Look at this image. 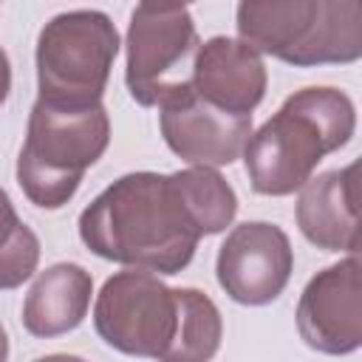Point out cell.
I'll list each match as a JSON object with an SVG mask.
<instances>
[{
  "label": "cell",
  "mask_w": 362,
  "mask_h": 362,
  "mask_svg": "<svg viewBox=\"0 0 362 362\" xmlns=\"http://www.w3.org/2000/svg\"><path fill=\"white\" fill-rule=\"evenodd\" d=\"M119 54V31L105 11L74 8L51 17L37 37V88L57 107L102 105Z\"/></svg>",
  "instance_id": "5b68a950"
},
{
  "label": "cell",
  "mask_w": 362,
  "mask_h": 362,
  "mask_svg": "<svg viewBox=\"0 0 362 362\" xmlns=\"http://www.w3.org/2000/svg\"><path fill=\"white\" fill-rule=\"evenodd\" d=\"M110 141V116L105 105L57 107L42 99L28 113L25 141L17 156V184L40 209L65 206L88 167H93Z\"/></svg>",
  "instance_id": "277c9868"
},
{
  "label": "cell",
  "mask_w": 362,
  "mask_h": 362,
  "mask_svg": "<svg viewBox=\"0 0 362 362\" xmlns=\"http://www.w3.org/2000/svg\"><path fill=\"white\" fill-rule=\"evenodd\" d=\"M79 238L102 260L150 274H178L204 235L178 173L141 170L116 178L82 209Z\"/></svg>",
  "instance_id": "6da1fadb"
},
{
  "label": "cell",
  "mask_w": 362,
  "mask_h": 362,
  "mask_svg": "<svg viewBox=\"0 0 362 362\" xmlns=\"http://www.w3.org/2000/svg\"><path fill=\"white\" fill-rule=\"evenodd\" d=\"M8 93H11V65H8L6 51L0 48V107L6 105Z\"/></svg>",
  "instance_id": "e0dca14e"
},
{
  "label": "cell",
  "mask_w": 362,
  "mask_h": 362,
  "mask_svg": "<svg viewBox=\"0 0 362 362\" xmlns=\"http://www.w3.org/2000/svg\"><path fill=\"white\" fill-rule=\"evenodd\" d=\"M181 322V288L156 274L124 269L105 280L93 305V328L119 354L158 359L170 354Z\"/></svg>",
  "instance_id": "52a82bcc"
},
{
  "label": "cell",
  "mask_w": 362,
  "mask_h": 362,
  "mask_svg": "<svg viewBox=\"0 0 362 362\" xmlns=\"http://www.w3.org/2000/svg\"><path fill=\"white\" fill-rule=\"evenodd\" d=\"M93 294V277L79 263H54L37 274L23 303V328L51 339L82 325Z\"/></svg>",
  "instance_id": "4fadbf2b"
},
{
  "label": "cell",
  "mask_w": 362,
  "mask_h": 362,
  "mask_svg": "<svg viewBox=\"0 0 362 362\" xmlns=\"http://www.w3.org/2000/svg\"><path fill=\"white\" fill-rule=\"evenodd\" d=\"M158 124L167 147L192 167H229L243 156L252 136V119H235L192 93L158 107Z\"/></svg>",
  "instance_id": "30bf717a"
},
{
  "label": "cell",
  "mask_w": 362,
  "mask_h": 362,
  "mask_svg": "<svg viewBox=\"0 0 362 362\" xmlns=\"http://www.w3.org/2000/svg\"><path fill=\"white\" fill-rule=\"evenodd\" d=\"M356 170L348 164L342 170H328L311 175L297 198V226L308 243L325 252L359 249V204H356Z\"/></svg>",
  "instance_id": "7c38bea8"
},
{
  "label": "cell",
  "mask_w": 362,
  "mask_h": 362,
  "mask_svg": "<svg viewBox=\"0 0 362 362\" xmlns=\"http://www.w3.org/2000/svg\"><path fill=\"white\" fill-rule=\"evenodd\" d=\"M124 45V82L141 107H161L192 88L189 76L201 40L187 6H136Z\"/></svg>",
  "instance_id": "8992f818"
},
{
  "label": "cell",
  "mask_w": 362,
  "mask_h": 362,
  "mask_svg": "<svg viewBox=\"0 0 362 362\" xmlns=\"http://www.w3.org/2000/svg\"><path fill=\"white\" fill-rule=\"evenodd\" d=\"M8 359V337H6V328L0 325V362Z\"/></svg>",
  "instance_id": "d6986e66"
},
{
  "label": "cell",
  "mask_w": 362,
  "mask_h": 362,
  "mask_svg": "<svg viewBox=\"0 0 362 362\" xmlns=\"http://www.w3.org/2000/svg\"><path fill=\"white\" fill-rule=\"evenodd\" d=\"M359 257L351 255L317 272L297 303V331L311 351L328 356L354 354L362 345Z\"/></svg>",
  "instance_id": "9c48e42d"
},
{
  "label": "cell",
  "mask_w": 362,
  "mask_h": 362,
  "mask_svg": "<svg viewBox=\"0 0 362 362\" xmlns=\"http://www.w3.org/2000/svg\"><path fill=\"white\" fill-rule=\"evenodd\" d=\"M240 42L294 68L345 65L362 57L359 0H243Z\"/></svg>",
  "instance_id": "3957f363"
},
{
  "label": "cell",
  "mask_w": 362,
  "mask_h": 362,
  "mask_svg": "<svg viewBox=\"0 0 362 362\" xmlns=\"http://www.w3.org/2000/svg\"><path fill=\"white\" fill-rule=\"evenodd\" d=\"M223 339L218 305L198 288H181V322L164 362H209Z\"/></svg>",
  "instance_id": "5bb4252c"
},
{
  "label": "cell",
  "mask_w": 362,
  "mask_h": 362,
  "mask_svg": "<svg viewBox=\"0 0 362 362\" xmlns=\"http://www.w3.org/2000/svg\"><path fill=\"white\" fill-rule=\"evenodd\" d=\"M266 82L263 57L232 37H209L201 42L189 76L198 99L235 119H252V110L266 96Z\"/></svg>",
  "instance_id": "8fae6325"
},
{
  "label": "cell",
  "mask_w": 362,
  "mask_h": 362,
  "mask_svg": "<svg viewBox=\"0 0 362 362\" xmlns=\"http://www.w3.org/2000/svg\"><path fill=\"white\" fill-rule=\"evenodd\" d=\"M34 362H85L82 356H74V354H48V356H40Z\"/></svg>",
  "instance_id": "ac0fdd59"
},
{
  "label": "cell",
  "mask_w": 362,
  "mask_h": 362,
  "mask_svg": "<svg viewBox=\"0 0 362 362\" xmlns=\"http://www.w3.org/2000/svg\"><path fill=\"white\" fill-rule=\"evenodd\" d=\"M40 263V240L20 221L8 192L0 187V291L23 286Z\"/></svg>",
  "instance_id": "2e32d148"
},
{
  "label": "cell",
  "mask_w": 362,
  "mask_h": 362,
  "mask_svg": "<svg viewBox=\"0 0 362 362\" xmlns=\"http://www.w3.org/2000/svg\"><path fill=\"white\" fill-rule=\"evenodd\" d=\"M294 249L288 235L269 221L238 223L218 249L215 274L229 300L240 305H269L288 286Z\"/></svg>",
  "instance_id": "ba28073f"
},
{
  "label": "cell",
  "mask_w": 362,
  "mask_h": 362,
  "mask_svg": "<svg viewBox=\"0 0 362 362\" xmlns=\"http://www.w3.org/2000/svg\"><path fill=\"white\" fill-rule=\"evenodd\" d=\"M178 181H181V189L187 195V204L204 238L223 232L235 221L238 195L215 167L178 170Z\"/></svg>",
  "instance_id": "9a60e30c"
},
{
  "label": "cell",
  "mask_w": 362,
  "mask_h": 362,
  "mask_svg": "<svg viewBox=\"0 0 362 362\" xmlns=\"http://www.w3.org/2000/svg\"><path fill=\"white\" fill-rule=\"evenodd\" d=\"M356 130V107L337 88H303L249 136L243 164L257 195H291L303 189L317 164L342 150Z\"/></svg>",
  "instance_id": "7a4b0ae2"
}]
</instances>
